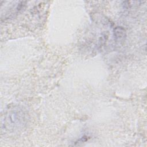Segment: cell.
<instances>
[{"mask_svg": "<svg viewBox=\"0 0 147 147\" xmlns=\"http://www.w3.org/2000/svg\"><path fill=\"white\" fill-rule=\"evenodd\" d=\"M26 121V111L20 107H14L6 113L3 125L7 129L15 131L22 128Z\"/></svg>", "mask_w": 147, "mask_h": 147, "instance_id": "1", "label": "cell"}, {"mask_svg": "<svg viewBox=\"0 0 147 147\" xmlns=\"http://www.w3.org/2000/svg\"><path fill=\"white\" fill-rule=\"evenodd\" d=\"M114 36L117 41H121L124 39L126 36V33L124 29L121 27H117L114 29Z\"/></svg>", "mask_w": 147, "mask_h": 147, "instance_id": "2", "label": "cell"}]
</instances>
